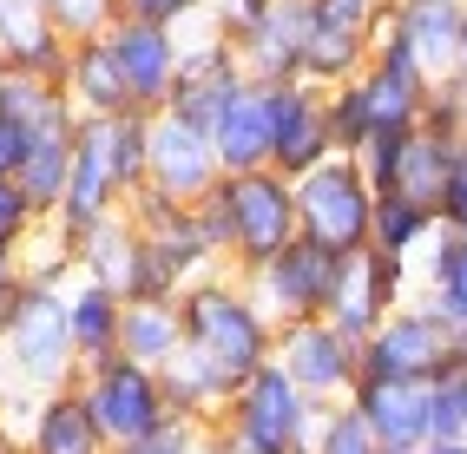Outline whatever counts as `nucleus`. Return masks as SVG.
I'll return each instance as SVG.
<instances>
[{"label": "nucleus", "instance_id": "obj_1", "mask_svg": "<svg viewBox=\"0 0 467 454\" xmlns=\"http://www.w3.org/2000/svg\"><path fill=\"white\" fill-rule=\"evenodd\" d=\"M178 316H184V343L217 356L224 369L244 382L276 356V323L264 316V303L251 296V284L237 270H211V277L178 290Z\"/></svg>", "mask_w": 467, "mask_h": 454}, {"label": "nucleus", "instance_id": "obj_2", "mask_svg": "<svg viewBox=\"0 0 467 454\" xmlns=\"http://www.w3.org/2000/svg\"><path fill=\"white\" fill-rule=\"evenodd\" d=\"M217 198H224V211H231V257H224V270H237V277H251L264 257H276L290 237H303V224H296V178H284L276 165L224 171L217 178Z\"/></svg>", "mask_w": 467, "mask_h": 454}, {"label": "nucleus", "instance_id": "obj_3", "mask_svg": "<svg viewBox=\"0 0 467 454\" xmlns=\"http://www.w3.org/2000/svg\"><path fill=\"white\" fill-rule=\"evenodd\" d=\"M0 376L14 396H47V388L79 382V356H73V329H67V290H40L26 284V303L0 343Z\"/></svg>", "mask_w": 467, "mask_h": 454}, {"label": "nucleus", "instance_id": "obj_4", "mask_svg": "<svg viewBox=\"0 0 467 454\" xmlns=\"http://www.w3.org/2000/svg\"><path fill=\"white\" fill-rule=\"evenodd\" d=\"M79 402L92 408V421H99V435L106 448H139L151 441L171 421V402H165V376L159 369H145V362L132 356H106V362H86L79 369Z\"/></svg>", "mask_w": 467, "mask_h": 454}, {"label": "nucleus", "instance_id": "obj_5", "mask_svg": "<svg viewBox=\"0 0 467 454\" xmlns=\"http://www.w3.org/2000/svg\"><path fill=\"white\" fill-rule=\"evenodd\" d=\"M296 224L303 237H317L329 251H368V224H376V185H368L362 159L336 151V159L309 165L296 178Z\"/></svg>", "mask_w": 467, "mask_h": 454}, {"label": "nucleus", "instance_id": "obj_6", "mask_svg": "<svg viewBox=\"0 0 467 454\" xmlns=\"http://www.w3.org/2000/svg\"><path fill=\"white\" fill-rule=\"evenodd\" d=\"M317 421H323V402H309L276 362H264L257 376L237 382V396H231L217 428H231L237 441H251L264 454H309L317 448Z\"/></svg>", "mask_w": 467, "mask_h": 454}, {"label": "nucleus", "instance_id": "obj_7", "mask_svg": "<svg viewBox=\"0 0 467 454\" xmlns=\"http://www.w3.org/2000/svg\"><path fill=\"white\" fill-rule=\"evenodd\" d=\"M467 343L428 310L421 296H409L401 310H389L376 323V336L362 343V376H382V382H434L461 356Z\"/></svg>", "mask_w": 467, "mask_h": 454}, {"label": "nucleus", "instance_id": "obj_8", "mask_svg": "<svg viewBox=\"0 0 467 454\" xmlns=\"http://www.w3.org/2000/svg\"><path fill=\"white\" fill-rule=\"evenodd\" d=\"M276 369H284L309 402H349L356 396V382H362V343L356 336H342V329L329 316H303V323H284L276 329Z\"/></svg>", "mask_w": 467, "mask_h": 454}, {"label": "nucleus", "instance_id": "obj_9", "mask_svg": "<svg viewBox=\"0 0 467 454\" xmlns=\"http://www.w3.org/2000/svg\"><path fill=\"white\" fill-rule=\"evenodd\" d=\"M336 270H342V251L317 244V237H290V244L276 257H264L244 284H251V296L264 303V316L284 329V323H303V316H323L329 310Z\"/></svg>", "mask_w": 467, "mask_h": 454}, {"label": "nucleus", "instance_id": "obj_10", "mask_svg": "<svg viewBox=\"0 0 467 454\" xmlns=\"http://www.w3.org/2000/svg\"><path fill=\"white\" fill-rule=\"evenodd\" d=\"M415 296V263L409 257H389V251H349L342 257V270H336V290H329V323L342 329V336H356V343H368L376 336V323L389 316V310H401V303Z\"/></svg>", "mask_w": 467, "mask_h": 454}, {"label": "nucleus", "instance_id": "obj_11", "mask_svg": "<svg viewBox=\"0 0 467 454\" xmlns=\"http://www.w3.org/2000/svg\"><path fill=\"white\" fill-rule=\"evenodd\" d=\"M126 218L139 224L151 263H159L178 290L198 284V277H211V270H224V257L211 251V237H204V224H198V204H178V198H165V191L139 185V191L126 198Z\"/></svg>", "mask_w": 467, "mask_h": 454}, {"label": "nucleus", "instance_id": "obj_12", "mask_svg": "<svg viewBox=\"0 0 467 454\" xmlns=\"http://www.w3.org/2000/svg\"><path fill=\"white\" fill-rule=\"evenodd\" d=\"M251 79L244 73V53L231 34H217V26L204 20V34H184V67H178V86H171V119H184V126L211 132L217 112L231 106V93Z\"/></svg>", "mask_w": 467, "mask_h": 454}, {"label": "nucleus", "instance_id": "obj_13", "mask_svg": "<svg viewBox=\"0 0 467 454\" xmlns=\"http://www.w3.org/2000/svg\"><path fill=\"white\" fill-rule=\"evenodd\" d=\"M448 159H454V139L428 132V126H409V132H382V139H368L362 171H368V185H376V198L395 191V198H415V204H434V211H441Z\"/></svg>", "mask_w": 467, "mask_h": 454}, {"label": "nucleus", "instance_id": "obj_14", "mask_svg": "<svg viewBox=\"0 0 467 454\" xmlns=\"http://www.w3.org/2000/svg\"><path fill=\"white\" fill-rule=\"evenodd\" d=\"M106 46L119 59V73H126L132 112H165L171 106V86H178V67H184V26H151V20L112 14Z\"/></svg>", "mask_w": 467, "mask_h": 454}, {"label": "nucleus", "instance_id": "obj_15", "mask_svg": "<svg viewBox=\"0 0 467 454\" xmlns=\"http://www.w3.org/2000/svg\"><path fill=\"white\" fill-rule=\"evenodd\" d=\"M217 178H224V165H217L211 132L184 126L171 112H151V171H145V185L178 198V204H198V198H211Z\"/></svg>", "mask_w": 467, "mask_h": 454}, {"label": "nucleus", "instance_id": "obj_16", "mask_svg": "<svg viewBox=\"0 0 467 454\" xmlns=\"http://www.w3.org/2000/svg\"><path fill=\"white\" fill-rule=\"evenodd\" d=\"M119 204H126V185H119V171L106 159V126H99V119H79V126H73V178H67V198H59L53 224L67 237H79L99 218H112Z\"/></svg>", "mask_w": 467, "mask_h": 454}, {"label": "nucleus", "instance_id": "obj_17", "mask_svg": "<svg viewBox=\"0 0 467 454\" xmlns=\"http://www.w3.org/2000/svg\"><path fill=\"white\" fill-rule=\"evenodd\" d=\"M323 159H336L323 86H309V79H276V139H270V165L284 171V178H303L309 165H323Z\"/></svg>", "mask_w": 467, "mask_h": 454}, {"label": "nucleus", "instance_id": "obj_18", "mask_svg": "<svg viewBox=\"0 0 467 454\" xmlns=\"http://www.w3.org/2000/svg\"><path fill=\"white\" fill-rule=\"evenodd\" d=\"M349 408L368 421V435L382 448H428L434 441V388L428 382H382L362 376Z\"/></svg>", "mask_w": 467, "mask_h": 454}, {"label": "nucleus", "instance_id": "obj_19", "mask_svg": "<svg viewBox=\"0 0 467 454\" xmlns=\"http://www.w3.org/2000/svg\"><path fill=\"white\" fill-rule=\"evenodd\" d=\"M270 139H276V79H244L231 106L217 112L211 145L224 171H264L270 165Z\"/></svg>", "mask_w": 467, "mask_h": 454}, {"label": "nucleus", "instance_id": "obj_20", "mask_svg": "<svg viewBox=\"0 0 467 454\" xmlns=\"http://www.w3.org/2000/svg\"><path fill=\"white\" fill-rule=\"evenodd\" d=\"M73 34H59L47 0H0V67L34 73V79H67Z\"/></svg>", "mask_w": 467, "mask_h": 454}, {"label": "nucleus", "instance_id": "obj_21", "mask_svg": "<svg viewBox=\"0 0 467 454\" xmlns=\"http://www.w3.org/2000/svg\"><path fill=\"white\" fill-rule=\"evenodd\" d=\"M20 441H26V454H112L73 382L34 396V408H26V421H20Z\"/></svg>", "mask_w": 467, "mask_h": 454}, {"label": "nucleus", "instance_id": "obj_22", "mask_svg": "<svg viewBox=\"0 0 467 454\" xmlns=\"http://www.w3.org/2000/svg\"><path fill=\"white\" fill-rule=\"evenodd\" d=\"M159 376H165L171 415H178V421H198V428H217V421H224V408H231V396H237V376H231L217 356L192 349V343H184Z\"/></svg>", "mask_w": 467, "mask_h": 454}, {"label": "nucleus", "instance_id": "obj_23", "mask_svg": "<svg viewBox=\"0 0 467 454\" xmlns=\"http://www.w3.org/2000/svg\"><path fill=\"white\" fill-rule=\"evenodd\" d=\"M73 257H79V277L106 284V290H119V296H132L139 277H145V237H139V224L126 218V204H119L112 218H99L92 231H79V237H73Z\"/></svg>", "mask_w": 467, "mask_h": 454}, {"label": "nucleus", "instance_id": "obj_24", "mask_svg": "<svg viewBox=\"0 0 467 454\" xmlns=\"http://www.w3.org/2000/svg\"><path fill=\"white\" fill-rule=\"evenodd\" d=\"M303 26H309V0H270V7L237 34L244 73H251V79H296Z\"/></svg>", "mask_w": 467, "mask_h": 454}, {"label": "nucleus", "instance_id": "obj_25", "mask_svg": "<svg viewBox=\"0 0 467 454\" xmlns=\"http://www.w3.org/2000/svg\"><path fill=\"white\" fill-rule=\"evenodd\" d=\"M59 93L73 99V112H79V119H112V112H132L126 73H119V59H112L106 34H86V40H73Z\"/></svg>", "mask_w": 467, "mask_h": 454}, {"label": "nucleus", "instance_id": "obj_26", "mask_svg": "<svg viewBox=\"0 0 467 454\" xmlns=\"http://www.w3.org/2000/svg\"><path fill=\"white\" fill-rule=\"evenodd\" d=\"M461 14H467V0H389V26L409 40V53L428 67V79L454 73Z\"/></svg>", "mask_w": 467, "mask_h": 454}, {"label": "nucleus", "instance_id": "obj_27", "mask_svg": "<svg viewBox=\"0 0 467 454\" xmlns=\"http://www.w3.org/2000/svg\"><path fill=\"white\" fill-rule=\"evenodd\" d=\"M67 329H73V356H79V369H86V362L119 356L126 296L106 290V284H92V277H73V284H67Z\"/></svg>", "mask_w": 467, "mask_h": 454}, {"label": "nucleus", "instance_id": "obj_28", "mask_svg": "<svg viewBox=\"0 0 467 454\" xmlns=\"http://www.w3.org/2000/svg\"><path fill=\"white\" fill-rule=\"evenodd\" d=\"M415 270H421V303L467 343V231L441 224V237L421 251Z\"/></svg>", "mask_w": 467, "mask_h": 454}, {"label": "nucleus", "instance_id": "obj_29", "mask_svg": "<svg viewBox=\"0 0 467 454\" xmlns=\"http://www.w3.org/2000/svg\"><path fill=\"white\" fill-rule=\"evenodd\" d=\"M178 349H184L178 296H126V329H119V356L145 362V369H165Z\"/></svg>", "mask_w": 467, "mask_h": 454}, {"label": "nucleus", "instance_id": "obj_30", "mask_svg": "<svg viewBox=\"0 0 467 454\" xmlns=\"http://www.w3.org/2000/svg\"><path fill=\"white\" fill-rule=\"evenodd\" d=\"M73 126L79 119H67V126H40L34 139H26V159H20V191L34 198L47 218L59 211V198H67V178H73Z\"/></svg>", "mask_w": 467, "mask_h": 454}, {"label": "nucleus", "instance_id": "obj_31", "mask_svg": "<svg viewBox=\"0 0 467 454\" xmlns=\"http://www.w3.org/2000/svg\"><path fill=\"white\" fill-rule=\"evenodd\" d=\"M434 237H441V211H434V204L395 198V191H382V198H376V224H368V244H376V251L421 263V251L434 244Z\"/></svg>", "mask_w": 467, "mask_h": 454}, {"label": "nucleus", "instance_id": "obj_32", "mask_svg": "<svg viewBox=\"0 0 467 454\" xmlns=\"http://www.w3.org/2000/svg\"><path fill=\"white\" fill-rule=\"evenodd\" d=\"M0 112H7V119H20L26 132H40V126H67V119H79V112H73V99L59 93L53 79L14 73V67H0Z\"/></svg>", "mask_w": 467, "mask_h": 454}, {"label": "nucleus", "instance_id": "obj_33", "mask_svg": "<svg viewBox=\"0 0 467 454\" xmlns=\"http://www.w3.org/2000/svg\"><path fill=\"white\" fill-rule=\"evenodd\" d=\"M99 126H106V159H112L119 185L132 198L145 185V171H151V112H112Z\"/></svg>", "mask_w": 467, "mask_h": 454}, {"label": "nucleus", "instance_id": "obj_34", "mask_svg": "<svg viewBox=\"0 0 467 454\" xmlns=\"http://www.w3.org/2000/svg\"><path fill=\"white\" fill-rule=\"evenodd\" d=\"M20 277L26 284H40V290H67L73 277H79V257H73V237L59 231L53 218L34 231V244L20 251Z\"/></svg>", "mask_w": 467, "mask_h": 454}, {"label": "nucleus", "instance_id": "obj_35", "mask_svg": "<svg viewBox=\"0 0 467 454\" xmlns=\"http://www.w3.org/2000/svg\"><path fill=\"white\" fill-rule=\"evenodd\" d=\"M329 139H336V151H349V159H362L368 151V139H376V126H368V99H362V86L356 79H342V86H329Z\"/></svg>", "mask_w": 467, "mask_h": 454}, {"label": "nucleus", "instance_id": "obj_36", "mask_svg": "<svg viewBox=\"0 0 467 454\" xmlns=\"http://www.w3.org/2000/svg\"><path fill=\"white\" fill-rule=\"evenodd\" d=\"M428 388H434V441H467V349Z\"/></svg>", "mask_w": 467, "mask_h": 454}, {"label": "nucleus", "instance_id": "obj_37", "mask_svg": "<svg viewBox=\"0 0 467 454\" xmlns=\"http://www.w3.org/2000/svg\"><path fill=\"white\" fill-rule=\"evenodd\" d=\"M309 454H382V441L368 435V421H362L349 402H336V408H323L317 448H309Z\"/></svg>", "mask_w": 467, "mask_h": 454}, {"label": "nucleus", "instance_id": "obj_38", "mask_svg": "<svg viewBox=\"0 0 467 454\" xmlns=\"http://www.w3.org/2000/svg\"><path fill=\"white\" fill-rule=\"evenodd\" d=\"M47 224V211L20 191V178H0V251L20 257L26 244H34V231Z\"/></svg>", "mask_w": 467, "mask_h": 454}, {"label": "nucleus", "instance_id": "obj_39", "mask_svg": "<svg viewBox=\"0 0 467 454\" xmlns=\"http://www.w3.org/2000/svg\"><path fill=\"white\" fill-rule=\"evenodd\" d=\"M421 126L441 132V139H467V73H441V79L428 86Z\"/></svg>", "mask_w": 467, "mask_h": 454}, {"label": "nucleus", "instance_id": "obj_40", "mask_svg": "<svg viewBox=\"0 0 467 454\" xmlns=\"http://www.w3.org/2000/svg\"><path fill=\"white\" fill-rule=\"evenodd\" d=\"M382 14H389V0H309L317 26H336V34H356V40H376Z\"/></svg>", "mask_w": 467, "mask_h": 454}, {"label": "nucleus", "instance_id": "obj_41", "mask_svg": "<svg viewBox=\"0 0 467 454\" xmlns=\"http://www.w3.org/2000/svg\"><path fill=\"white\" fill-rule=\"evenodd\" d=\"M119 454H211V428H198V421H165L151 441H139V448H119Z\"/></svg>", "mask_w": 467, "mask_h": 454}, {"label": "nucleus", "instance_id": "obj_42", "mask_svg": "<svg viewBox=\"0 0 467 454\" xmlns=\"http://www.w3.org/2000/svg\"><path fill=\"white\" fill-rule=\"evenodd\" d=\"M53 7V20H59V34H73V40H86V34H106L112 26V0H47Z\"/></svg>", "mask_w": 467, "mask_h": 454}, {"label": "nucleus", "instance_id": "obj_43", "mask_svg": "<svg viewBox=\"0 0 467 454\" xmlns=\"http://www.w3.org/2000/svg\"><path fill=\"white\" fill-rule=\"evenodd\" d=\"M126 20H151V26H192L204 20V0H112Z\"/></svg>", "mask_w": 467, "mask_h": 454}, {"label": "nucleus", "instance_id": "obj_44", "mask_svg": "<svg viewBox=\"0 0 467 454\" xmlns=\"http://www.w3.org/2000/svg\"><path fill=\"white\" fill-rule=\"evenodd\" d=\"M441 224L467 231V139H454V159H448V185H441Z\"/></svg>", "mask_w": 467, "mask_h": 454}, {"label": "nucleus", "instance_id": "obj_45", "mask_svg": "<svg viewBox=\"0 0 467 454\" xmlns=\"http://www.w3.org/2000/svg\"><path fill=\"white\" fill-rule=\"evenodd\" d=\"M264 7H270V0H204V20L217 26V34H231V40H237Z\"/></svg>", "mask_w": 467, "mask_h": 454}, {"label": "nucleus", "instance_id": "obj_46", "mask_svg": "<svg viewBox=\"0 0 467 454\" xmlns=\"http://www.w3.org/2000/svg\"><path fill=\"white\" fill-rule=\"evenodd\" d=\"M26 139H34V132H26L20 119H7V112H0V178H14V171H20V159H26Z\"/></svg>", "mask_w": 467, "mask_h": 454}, {"label": "nucleus", "instance_id": "obj_47", "mask_svg": "<svg viewBox=\"0 0 467 454\" xmlns=\"http://www.w3.org/2000/svg\"><path fill=\"white\" fill-rule=\"evenodd\" d=\"M20 303H26V277H7V284H0V343H7V329H14V316H20Z\"/></svg>", "mask_w": 467, "mask_h": 454}, {"label": "nucleus", "instance_id": "obj_48", "mask_svg": "<svg viewBox=\"0 0 467 454\" xmlns=\"http://www.w3.org/2000/svg\"><path fill=\"white\" fill-rule=\"evenodd\" d=\"M211 454H264V448H251V441H237L231 428H211Z\"/></svg>", "mask_w": 467, "mask_h": 454}, {"label": "nucleus", "instance_id": "obj_49", "mask_svg": "<svg viewBox=\"0 0 467 454\" xmlns=\"http://www.w3.org/2000/svg\"><path fill=\"white\" fill-rule=\"evenodd\" d=\"M454 73H467V14H461V40H454Z\"/></svg>", "mask_w": 467, "mask_h": 454}, {"label": "nucleus", "instance_id": "obj_50", "mask_svg": "<svg viewBox=\"0 0 467 454\" xmlns=\"http://www.w3.org/2000/svg\"><path fill=\"white\" fill-rule=\"evenodd\" d=\"M0 454H26V441H20V428H7V435H0Z\"/></svg>", "mask_w": 467, "mask_h": 454}, {"label": "nucleus", "instance_id": "obj_51", "mask_svg": "<svg viewBox=\"0 0 467 454\" xmlns=\"http://www.w3.org/2000/svg\"><path fill=\"white\" fill-rule=\"evenodd\" d=\"M7 402H14V388H7V376H0V435H7Z\"/></svg>", "mask_w": 467, "mask_h": 454}, {"label": "nucleus", "instance_id": "obj_52", "mask_svg": "<svg viewBox=\"0 0 467 454\" xmlns=\"http://www.w3.org/2000/svg\"><path fill=\"white\" fill-rule=\"evenodd\" d=\"M428 454H467V441H428Z\"/></svg>", "mask_w": 467, "mask_h": 454}, {"label": "nucleus", "instance_id": "obj_53", "mask_svg": "<svg viewBox=\"0 0 467 454\" xmlns=\"http://www.w3.org/2000/svg\"><path fill=\"white\" fill-rule=\"evenodd\" d=\"M7 277H20V257H7V251H0V284H7Z\"/></svg>", "mask_w": 467, "mask_h": 454}, {"label": "nucleus", "instance_id": "obj_54", "mask_svg": "<svg viewBox=\"0 0 467 454\" xmlns=\"http://www.w3.org/2000/svg\"><path fill=\"white\" fill-rule=\"evenodd\" d=\"M382 454H428V448H382Z\"/></svg>", "mask_w": 467, "mask_h": 454}]
</instances>
